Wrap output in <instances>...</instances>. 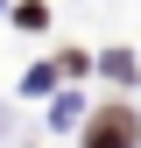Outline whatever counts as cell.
<instances>
[{
    "label": "cell",
    "instance_id": "cell-1",
    "mask_svg": "<svg viewBox=\"0 0 141 148\" xmlns=\"http://www.w3.org/2000/svg\"><path fill=\"white\" fill-rule=\"evenodd\" d=\"M141 120L127 113V106H106V113H92V127H85V148H134Z\"/></svg>",
    "mask_w": 141,
    "mask_h": 148
}]
</instances>
